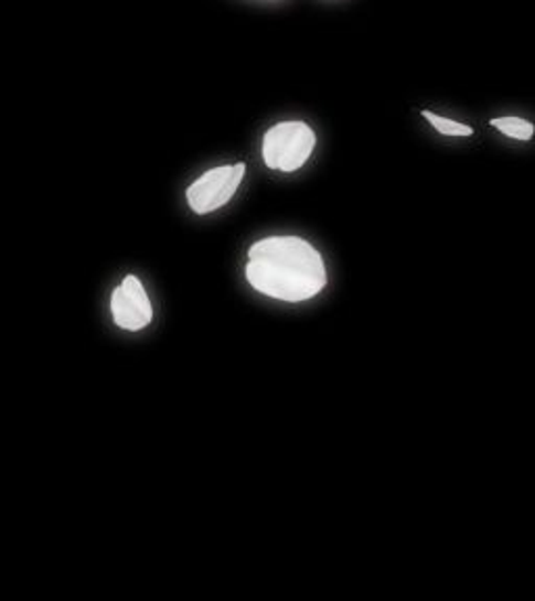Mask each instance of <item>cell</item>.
<instances>
[{"label": "cell", "instance_id": "obj_6", "mask_svg": "<svg viewBox=\"0 0 535 601\" xmlns=\"http://www.w3.org/2000/svg\"><path fill=\"white\" fill-rule=\"evenodd\" d=\"M490 124L496 128L497 132H502L504 137L515 138V140H532L535 135L534 124L527 121V119H523V117H494Z\"/></svg>", "mask_w": 535, "mask_h": 601}, {"label": "cell", "instance_id": "obj_5", "mask_svg": "<svg viewBox=\"0 0 535 601\" xmlns=\"http://www.w3.org/2000/svg\"><path fill=\"white\" fill-rule=\"evenodd\" d=\"M420 116L425 117L441 137L469 138L475 135V130L469 124H462L452 117L437 116L429 109H422Z\"/></svg>", "mask_w": 535, "mask_h": 601}, {"label": "cell", "instance_id": "obj_2", "mask_svg": "<svg viewBox=\"0 0 535 601\" xmlns=\"http://www.w3.org/2000/svg\"><path fill=\"white\" fill-rule=\"evenodd\" d=\"M318 147L317 130L306 119H282L261 137V161L278 174H296L312 159Z\"/></svg>", "mask_w": 535, "mask_h": 601}, {"label": "cell", "instance_id": "obj_3", "mask_svg": "<svg viewBox=\"0 0 535 601\" xmlns=\"http://www.w3.org/2000/svg\"><path fill=\"white\" fill-rule=\"evenodd\" d=\"M247 175V163H222L197 175L184 191L186 205L199 217L216 214L235 196Z\"/></svg>", "mask_w": 535, "mask_h": 601}, {"label": "cell", "instance_id": "obj_1", "mask_svg": "<svg viewBox=\"0 0 535 601\" xmlns=\"http://www.w3.org/2000/svg\"><path fill=\"white\" fill-rule=\"evenodd\" d=\"M245 280L254 291L282 301H312L329 285L322 253L298 234L264 236L247 249Z\"/></svg>", "mask_w": 535, "mask_h": 601}, {"label": "cell", "instance_id": "obj_4", "mask_svg": "<svg viewBox=\"0 0 535 601\" xmlns=\"http://www.w3.org/2000/svg\"><path fill=\"white\" fill-rule=\"evenodd\" d=\"M109 311L114 324L126 332H140L151 326L156 318L151 297L147 294L142 280L135 273H128L121 285L114 289L109 299Z\"/></svg>", "mask_w": 535, "mask_h": 601}]
</instances>
